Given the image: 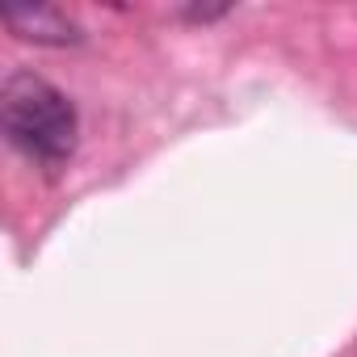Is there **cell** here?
<instances>
[{
  "label": "cell",
  "mask_w": 357,
  "mask_h": 357,
  "mask_svg": "<svg viewBox=\"0 0 357 357\" xmlns=\"http://www.w3.org/2000/svg\"><path fill=\"white\" fill-rule=\"evenodd\" d=\"M0 122L9 143L43 168H59L76 151V109L72 101L34 72H13L0 89Z\"/></svg>",
  "instance_id": "6da1fadb"
},
{
  "label": "cell",
  "mask_w": 357,
  "mask_h": 357,
  "mask_svg": "<svg viewBox=\"0 0 357 357\" xmlns=\"http://www.w3.org/2000/svg\"><path fill=\"white\" fill-rule=\"evenodd\" d=\"M5 26L26 38V43H43V47H68V43H80V22L63 9H51V5H30V9H9L5 13Z\"/></svg>",
  "instance_id": "7a4b0ae2"
}]
</instances>
